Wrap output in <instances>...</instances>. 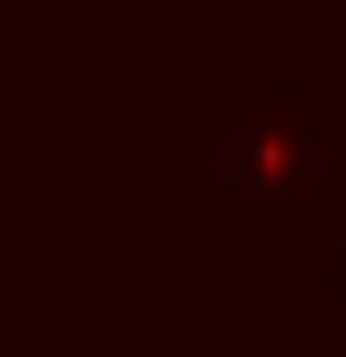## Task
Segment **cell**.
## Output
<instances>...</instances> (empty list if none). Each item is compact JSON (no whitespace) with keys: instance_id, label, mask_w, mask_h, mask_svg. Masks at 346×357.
I'll return each mask as SVG.
<instances>
[{"instance_id":"obj_2","label":"cell","mask_w":346,"mask_h":357,"mask_svg":"<svg viewBox=\"0 0 346 357\" xmlns=\"http://www.w3.org/2000/svg\"><path fill=\"white\" fill-rule=\"evenodd\" d=\"M323 288H335V300H346V231L323 242Z\"/></svg>"},{"instance_id":"obj_1","label":"cell","mask_w":346,"mask_h":357,"mask_svg":"<svg viewBox=\"0 0 346 357\" xmlns=\"http://www.w3.org/2000/svg\"><path fill=\"white\" fill-rule=\"evenodd\" d=\"M208 219L243 254H323L346 231V116L312 81H231L208 104Z\"/></svg>"}]
</instances>
